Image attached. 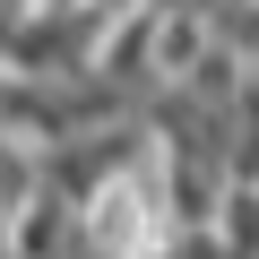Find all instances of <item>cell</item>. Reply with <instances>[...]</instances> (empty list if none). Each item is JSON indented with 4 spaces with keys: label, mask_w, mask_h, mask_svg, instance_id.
<instances>
[{
    "label": "cell",
    "mask_w": 259,
    "mask_h": 259,
    "mask_svg": "<svg viewBox=\"0 0 259 259\" xmlns=\"http://www.w3.org/2000/svg\"><path fill=\"white\" fill-rule=\"evenodd\" d=\"M0 259H18V250H9V242H0Z\"/></svg>",
    "instance_id": "7a4b0ae2"
},
{
    "label": "cell",
    "mask_w": 259,
    "mask_h": 259,
    "mask_svg": "<svg viewBox=\"0 0 259 259\" xmlns=\"http://www.w3.org/2000/svg\"><path fill=\"white\" fill-rule=\"evenodd\" d=\"M18 18H26V0H0V52H9V35H18Z\"/></svg>",
    "instance_id": "6da1fadb"
}]
</instances>
